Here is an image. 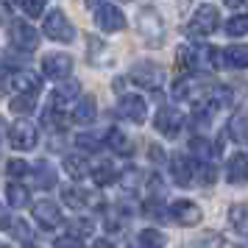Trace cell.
Returning a JSON list of instances; mask_svg holds the SVG:
<instances>
[{
  "instance_id": "6da1fadb",
  "label": "cell",
  "mask_w": 248,
  "mask_h": 248,
  "mask_svg": "<svg viewBox=\"0 0 248 248\" xmlns=\"http://www.w3.org/2000/svg\"><path fill=\"white\" fill-rule=\"evenodd\" d=\"M179 67L190 70V73H201V70H217L220 67V50L212 45H181L176 53Z\"/></svg>"
},
{
  "instance_id": "7a4b0ae2",
  "label": "cell",
  "mask_w": 248,
  "mask_h": 248,
  "mask_svg": "<svg viewBox=\"0 0 248 248\" xmlns=\"http://www.w3.org/2000/svg\"><path fill=\"white\" fill-rule=\"evenodd\" d=\"M212 92H215V87L206 78H201V73H187V76H181V78L173 84V98L190 101V103L203 101V106L209 103Z\"/></svg>"
},
{
  "instance_id": "3957f363",
  "label": "cell",
  "mask_w": 248,
  "mask_h": 248,
  "mask_svg": "<svg viewBox=\"0 0 248 248\" xmlns=\"http://www.w3.org/2000/svg\"><path fill=\"white\" fill-rule=\"evenodd\" d=\"M220 28V12H217V6L212 3H201L195 14H192L190 25H187V34L192 39H206V36H212L215 31Z\"/></svg>"
},
{
  "instance_id": "277c9868",
  "label": "cell",
  "mask_w": 248,
  "mask_h": 248,
  "mask_svg": "<svg viewBox=\"0 0 248 248\" xmlns=\"http://www.w3.org/2000/svg\"><path fill=\"white\" fill-rule=\"evenodd\" d=\"M42 31H45L47 39H53V42H62V45H70L73 39H76V25L70 23V17L62 9H50L45 14V25H42Z\"/></svg>"
},
{
  "instance_id": "5b68a950",
  "label": "cell",
  "mask_w": 248,
  "mask_h": 248,
  "mask_svg": "<svg viewBox=\"0 0 248 248\" xmlns=\"http://www.w3.org/2000/svg\"><path fill=\"white\" fill-rule=\"evenodd\" d=\"M6 131H9L6 140H9V145L14 151H34L39 145V128L31 120H25V117H17Z\"/></svg>"
},
{
  "instance_id": "8992f818",
  "label": "cell",
  "mask_w": 248,
  "mask_h": 248,
  "mask_svg": "<svg viewBox=\"0 0 248 248\" xmlns=\"http://www.w3.org/2000/svg\"><path fill=\"white\" fill-rule=\"evenodd\" d=\"M131 81L142 90H154L156 92L162 84H165V67H159L156 62H137L131 67Z\"/></svg>"
},
{
  "instance_id": "52a82bcc",
  "label": "cell",
  "mask_w": 248,
  "mask_h": 248,
  "mask_svg": "<svg viewBox=\"0 0 248 248\" xmlns=\"http://www.w3.org/2000/svg\"><path fill=\"white\" fill-rule=\"evenodd\" d=\"M9 39H12L14 50L20 53H34L36 45H39V31H36L31 23H23V20H12L9 23Z\"/></svg>"
},
{
  "instance_id": "ba28073f",
  "label": "cell",
  "mask_w": 248,
  "mask_h": 248,
  "mask_svg": "<svg viewBox=\"0 0 248 248\" xmlns=\"http://www.w3.org/2000/svg\"><path fill=\"white\" fill-rule=\"evenodd\" d=\"M140 34L148 39V45L151 47H162V39H165V23H162V17L156 14V9H142L140 12Z\"/></svg>"
},
{
  "instance_id": "9c48e42d",
  "label": "cell",
  "mask_w": 248,
  "mask_h": 248,
  "mask_svg": "<svg viewBox=\"0 0 248 248\" xmlns=\"http://www.w3.org/2000/svg\"><path fill=\"white\" fill-rule=\"evenodd\" d=\"M6 90H17L20 95H36L39 87H42V73H34V70H14V73H6Z\"/></svg>"
},
{
  "instance_id": "30bf717a",
  "label": "cell",
  "mask_w": 248,
  "mask_h": 248,
  "mask_svg": "<svg viewBox=\"0 0 248 248\" xmlns=\"http://www.w3.org/2000/svg\"><path fill=\"white\" fill-rule=\"evenodd\" d=\"M95 25L101 28L103 34H120L125 28V14L120 6H112V3H101L95 9Z\"/></svg>"
},
{
  "instance_id": "8fae6325",
  "label": "cell",
  "mask_w": 248,
  "mask_h": 248,
  "mask_svg": "<svg viewBox=\"0 0 248 248\" xmlns=\"http://www.w3.org/2000/svg\"><path fill=\"white\" fill-rule=\"evenodd\" d=\"M73 56L70 53H47L45 59H42V76L50 81H59V84H64V78H67L70 73H73Z\"/></svg>"
},
{
  "instance_id": "7c38bea8",
  "label": "cell",
  "mask_w": 248,
  "mask_h": 248,
  "mask_svg": "<svg viewBox=\"0 0 248 248\" xmlns=\"http://www.w3.org/2000/svg\"><path fill=\"white\" fill-rule=\"evenodd\" d=\"M117 114L123 117V120H128V123H145L148 120V103L142 95H134V92H128V95H123L120 101H117Z\"/></svg>"
},
{
  "instance_id": "4fadbf2b",
  "label": "cell",
  "mask_w": 248,
  "mask_h": 248,
  "mask_svg": "<svg viewBox=\"0 0 248 248\" xmlns=\"http://www.w3.org/2000/svg\"><path fill=\"white\" fill-rule=\"evenodd\" d=\"M170 217H173V223L176 226H184V229H190V226H198L203 220V212L201 206L190 198H179V201L170 203Z\"/></svg>"
},
{
  "instance_id": "5bb4252c",
  "label": "cell",
  "mask_w": 248,
  "mask_h": 248,
  "mask_svg": "<svg viewBox=\"0 0 248 248\" xmlns=\"http://www.w3.org/2000/svg\"><path fill=\"white\" fill-rule=\"evenodd\" d=\"M181 125H184V117H181V112L173 109V106H162L156 112V117H154V128H156L162 137H168V140L179 137Z\"/></svg>"
},
{
  "instance_id": "9a60e30c",
  "label": "cell",
  "mask_w": 248,
  "mask_h": 248,
  "mask_svg": "<svg viewBox=\"0 0 248 248\" xmlns=\"http://www.w3.org/2000/svg\"><path fill=\"white\" fill-rule=\"evenodd\" d=\"M170 173H173V181L179 184V187H192L195 179H198V168H195V162L190 156H176L170 159Z\"/></svg>"
},
{
  "instance_id": "2e32d148",
  "label": "cell",
  "mask_w": 248,
  "mask_h": 248,
  "mask_svg": "<svg viewBox=\"0 0 248 248\" xmlns=\"http://www.w3.org/2000/svg\"><path fill=\"white\" fill-rule=\"evenodd\" d=\"M31 215H34V220L39 223V229H45V232H50V229H56L59 223H62V209H59L56 201H36L34 209H31Z\"/></svg>"
},
{
  "instance_id": "e0dca14e",
  "label": "cell",
  "mask_w": 248,
  "mask_h": 248,
  "mask_svg": "<svg viewBox=\"0 0 248 248\" xmlns=\"http://www.w3.org/2000/svg\"><path fill=\"white\" fill-rule=\"evenodd\" d=\"M226 181L234 184V187H243L248 181V156L246 154H232L229 162H226Z\"/></svg>"
},
{
  "instance_id": "ac0fdd59",
  "label": "cell",
  "mask_w": 248,
  "mask_h": 248,
  "mask_svg": "<svg viewBox=\"0 0 248 248\" xmlns=\"http://www.w3.org/2000/svg\"><path fill=\"white\" fill-rule=\"evenodd\" d=\"M78 95H81V84L78 81H64V84H59L56 90L50 92V109L59 112V109H64L67 103L76 101Z\"/></svg>"
},
{
  "instance_id": "d6986e66",
  "label": "cell",
  "mask_w": 248,
  "mask_h": 248,
  "mask_svg": "<svg viewBox=\"0 0 248 248\" xmlns=\"http://www.w3.org/2000/svg\"><path fill=\"white\" fill-rule=\"evenodd\" d=\"M62 201L67 203L70 209H84V206H90L95 203V192L84 190V187H76V184H70V187H62Z\"/></svg>"
},
{
  "instance_id": "ffe728a7",
  "label": "cell",
  "mask_w": 248,
  "mask_h": 248,
  "mask_svg": "<svg viewBox=\"0 0 248 248\" xmlns=\"http://www.w3.org/2000/svg\"><path fill=\"white\" fill-rule=\"evenodd\" d=\"M220 64L229 70H248V45H229L220 53Z\"/></svg>"
},
{
  "instance_id": "44dd1931",
  "label": "cell",
  "mask_w": 248,
  "mask_h": 248,
  "mask_svg": "<svg viewBox=\"0 0 248 248\" xmlns=\"http://www.w3.org/2000/svg\"><path fill=\"white\" fill-rule=\"evenodd\" d=\"M95 114H98V101L92 98V95H87V98H81L76 106H73V114H70V120L78 125H87L95 120Z\"/></svg>"
},
{
  "instance_id": "7402d4cb",
  "label": "cell",
  "mask_w": 248,
  "mask_h": 248,
  "mask_svg": "<svg viewBox=\"0 0 248 248\" xmlns=\"http://www.w3.org/2000/svg\"><path fill=\"white\" fill-rule=\"evenodd\" d=\"M106 142H109V148H112L117 156H131L134 154V140L125 134V131H120V128L106 131Z\"/></svg>"
},
{
  "instance_id": "603a6c76",
  "label": "cell",
  "mask_w": 248,
  "mask_h": 248,
  "mask_svg": "<svg viewBox=\"0 0 248 248\" xmlns=\"http://www.w3.org/2000/svg\"><path fill=\"white\" fill-rule=\"evenodd\" d=\"M92 181L98 184V187H109L112 181H117V170L109 159H98V162H92Z\"/></svg>"
},
{
  "instance_id": "cb8c5ba5",
  "label": "cell",
  "mask_w": 248,
  "mask_h": 248,
  "mask_svg": "<svg viewBox=\"0 0 248 248\" xmlns=\"http://www.w3.org/2000/svg\"><path fill=\"white\" fill-rule=\"evenodd\" d=\"M62 165H64V173H67L70 179H87L92 173V165L84 156H78V154H67Z\"/></svg>"
},
{
  "instance_id": "d4e9b609",
  "label": "cell",
  "mask_w": 248,
  "mask_h": 248,
  "mask_svg": "<svg viewBox=\"0 0 248 248\" xmlns=\"http://www.w3.org/2000/svg\"><path fill=\"white\" fill-rule=\"evenodd\" d=\"M226 134L234 142H248V112H234L226 125Z\"/></svg>"
},
{
  "instance_id": "484cf974",
  "label": "cell",
  "mask_w": 248,
  "mask_h": 248,
  "mask_svg": "<svg viewBox=\"0 0 248 248\" xmlns=\"http://www.w3.org/2000/svg\"><path fill=\"white\" fill-rule=\"evenodd\" d=\"M34 176H36V187L39 190H53L56 187V170L47 159H39L34 165Z\"/></svg>"
},
{
  "instance_id": "4316f807",
  "label": "cell",
  "mask_w": 248,
  "mask_h": 248,
  "mask_svg": "<svg viewBox=\"0 0 248 248\" xmlns=\"http://www.w3.org/2000/svg\"><path fill=\"white\" fill-rule=\"evenodd\" d=\"M28 201H31V192H28L25 184H20V181H9L6 184V203L9 206H25Z\"/></svg>"
},
{
  "instance_id": "83f0119b",
  "label": "cell",
  "mask_w": 248,
  "mask_h": 248,
  "mask_svg": "<svg viewBox=\"0 0 248 248\" xmlns=\"http://www.w3.org/2000/svg\"><path fill=\"white\" fill-rule=\"evenodd\" d=\"M137 246L140 248H165L168 246V234L159 229H142L137 234Z\"/></svg>"
},
{
  "instance_id": "f1b7e54d",
  "label": "cell",
  "mask_w": 248,
  "mask_h": 248,
  "mask_svg": "<svg viewBox=\"0 0 248 248\" xmlns=\"http://www.w3.org/2000/svg\"><path fill=\"white\" fill-rule=\"evenodd\" d=\"M190 151H192V156H198L201 162H209V159L217 154V145H212V142L201 134V137H192L190 140Z\"/></svg>"
},
{
  "instance_id": "f546056e",
  "label": "cell",
  "mask_w": 248,
  "mask_h": 248,
  "mask_svg": "<svg viewBox=\"0 0 248 248\" xmlns=\"http://www.w3.org/2000/svg\"><path fill=\"white\" fill-rule=\"evenodd\" d=\"M229 223H232L234 232L248 234V206L246 203H234V206L229 209Z\"/></svg>"
},
{
  "instance_id": "4dcf8cb0",
  "label": "cell",
  "mask_w": 248,
  "mask_h": 248,
  "mask_svg": "<svg viewBox=\"0 0 248 248\" xmlns=\"http://www.w3.org/2000/svg\"><path fill=\"white\" fill-rule=\"evenodd\" d=\"M223 31L232 39H237V36H246L248 34V14L243 12V14H232L229 20L223 23Z\"/></svg>"
},
{
  "instance_id": "1f68e13d",
  "label": "cell",
  "mask_w": 248,
  "mask_h": 248,
  "mask_svg": "<svg viewBox=\"0 0 248 248\" xmlns=\"http://www.w3.org/2000/svg\"><path fill=\"white\" fill-rule=\"evenodd\" d=\"M34 109H36V95H14L12 101H9V112L20 114V117L31 114Z\"/></svg>"
},
{
  "instance_id": "d6a6232c",
  "label": "cell",
  "mask_w": 248,
  "mask_h": 248,
  "mask_svg": "<svg viewBox=\"0 0 248 248\" xmlns=\"http://www.w3.org/2000/svg\"><path fill=\"white\" fill-rule=\"evenodd\" d=\"M76 148L95 154V151H101V148H103V134H95V131H81V134H76Z\"/></svg>"
},
{
  "instance_id": "836d02e7",
  "label": "cell",
  "mask_w": 248,
  "mask_h": 248,
  "mask_svg": "<svg viewBox=\"0 0 248 248\" xmlns=\"http://www.w3.org/2000/svg\"><path fill=\"white\" fill-rule=\"evenodd\" d=\"M117 184H120V187H123L125 192L140 190V187H142V170H140V168H125L123 173H120Z\"/></svg>"
},
{
  "instance_id": "e575fe53",
  "label": "cell",
  "mask_w": 248,
  "mask_h": 248,
  "mask_svg": "<svg viewBox=\"0 0 248 248\" xmlns=\"http://www.w3.org/2000/svg\"><path fill=\"white\" fill-rule=\"evenodd\" d=\"M92 232H95V223H92L90 217H76V220H70V237L84 240V237H90Z\"/></svg>"
},
{
  "instance_id": "d590c367",
  "label": "cell",
  "mask_w": 248,
  "mask_h": 248,
  "mask_svg": "<svg viewBox=\"0 0 248 248\" xmlns=\"http://www.w3.org/2000/svg\"><path fill=\"white\" fill-rule=\"evenodd\" d=\"M28 173H31V168H28L25 159H9V162H6V176H9V179H23Z\"/></svg>"
},
{
  "instance_id": "8d00e7d4",
  "label": "cell",
  "mask_w": 248,
  "mask_h": 248,
  "mask_svg": "<svg viewBox=\"0 0 248 248\" xmlns=\"http://www.w3.org/2000/svg\"><path fill=\"white\" fill-rule=\"evenodd\" d=\"M20 12L28 14V17H39V14H45V0H23Z\"/></svg>"
},
{
  "instance_id": "74e56055",
  "label": "cell",
  "mask_w": 248,
  "mask_h": 248,
  "mask_svg": "<svg viewBox=\"0 0 248 248\" xmlns=\"http://www.w3.org/2000/svg\"><path fill=\"white\" fill-rule=\"evenodd\" d=\"M106 56V45H103V39H98V36H90V62H101V59Z\"/></svg>"
},
{
  "instance_id": "f35d334b",
  "label": "cell",
  "mask_w": 248,
  "mask_h": 248,
  "mask_svg": "<svg viewBox=\"0 0 248 248\" xmlns=\"http://www.w3.org/2000/svg\"><path fill=\"white\" fill-rule=\"evenodd\" d=\"M215 179H217V170H215L209 162H201V165H198V181H203V184H215Z\"/></svg>"
},
{
  "instance_id": "ab89813d",
  "label": "cell",
  "mask_w": 248,
  "mask_h": 248,
  "mask_svg": "<svg viewBox=\"0 0 248 248\" xmlns=\"http://www.w3.org/2000/svg\"><path fill=\"white\" fill-rule=\"evenodd\" d=\"M12 234L17 237V240H31V226L25 223V220H14Z\"/></svg>"
},
{
  "instance_id": "60d3db41",
  "label": "cell",
  "mask_w": 248,
  "mask_h": 248,
  "mask_svg": "<svg viewBox=\"0 0 248 248\" xmlns=\"http://www.w3.org/2000/svg\"><path fill=\"white\" fill-rule=\"evenodd\" d=\"M56 248H87L81 240H76V237H70V234H64V237H59L56 243H53Z\"/></svg>"
},
{
  "instance_id": "b9f144b4",
  "label": "cell",
  "mask_w": 248,
  "mask_h": 248,
  "mask_svg": "<svg viewBox=\"0 0 248 248\" xmlns=\"http://www.w3.org/2000/svg\"><path fill=\"white\" fill-rule=\"evenodd\" d=\"M148 159L156 162V165H162V162H165V148L162 145H151L148 148Z\"/></svg>"
},
{
  "instance_id": "7bdbcfd3",
  "label": "cell",
  "mask_w": 248,
  "mask_h": 248,
  "mask_svg": "<svg viewBox=\"0 0 248 248\" xmlns=\"http://www.w3.org/2000/svg\"><path fill=\"white\" fill-rule=\"evenodd\" d=\"M92 248H114V246L106 240V237H101V240H95V243H92Z\"/></svg>"
},
{
  "instance_id": "ee69618b",
  "label": "cell",
  "mask_w": 248,
  "mask_h": 248,
  "mask_svg": "<svg viewBox=\"0 0 248 248\" xmlns=\"http://www.w3.org/2000/svg\"><path fill=\"white\" fill-rule=\"evenodd\" d=\"M23 248H36V246H23Z\"/></svg>"
},
{
  "instance_id": "f6af8a7d",
  "label": "cell",
  "mask_w": 248,
  "mask_h": 248,
  "mask_svg": "<svg viewBox=\"0 0 248 248\" xmlns=\"http://www.w3.org/2000/svg\"><path fill=\"white\" fill-rule=\"evenodd\" d=\"M131 248H140V246H131Z\"/></svg>"
},
{
  "instance_id": "bcb514c9",
  "label": "cell",
  "mask_w": 248,
  "mask_h": 248,
  "mask_svg": "<svg viewBox=\"0 0 248 248\" xmlns=\"http://www.w3.org/2000/svg\"><path fill=\"white\" fill-rule=\"evenodd\" d=\"M240 248H248V246H240Z\"/></svg>"
},
{
  "instance_id": "7dc6e473",
  "label": "cell",
  "mask_w": 248,
  "mask_h": 248,
  "mask_svg": "<svg viewBox=\"0 0 248 248\" xmlns=\"http://www.w3.org/2000/svg\"><path fill=\"white\" fill-rule=\"evenodd\" d=\"M3 248H9V246H3Z\"/></svg>"
}]
</instances>
